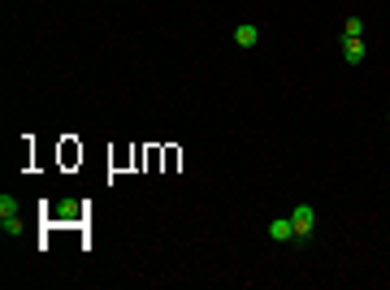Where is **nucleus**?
I'll use <instances>...</instances> for the list:
<instances>
[{
    "mask_svg": "<svg viewBox=\"0 0 390 290\" xmlns=\"http://www.w3.org/2000/svg\"><path fill=\"white\" fill-rule=\"evenodd\" d=\"M369 48H364V22L360 18H347L343 22V61L347 65H364Z\"/></svg>",
    "mask_w": 390,
    "mask_h": 290,
    "instance_id": "1",
    "label": "nucleus"
},
{
    "mask_svg": "<svg viewBox=\"0 0 390 290\" xmlns=\"http://www.w3.org/2000/svg\"><path fill=\"white\" fill-rule=\"evenodd\" d=\"M0 225H5L9 234H18L22 230V204L5 191V195H0Z\"/></svg>",
    "mask_w": 390,
    "mask_h": 290,
    "instance_id": "2",
    "label": "nucleus"
},
{
    "mask_svg": "<svg viewBox=\"0 0 390 290\" xmlns=\"http://www.w3.org/2000/svg\"><path fill=\"white\" fill-rule=\"evenodd\" d=\"M291 225H295V239H308V234H312V225H317V208H312V204H295Z\"/></svg>",
    "mask_w": 390,
    "mask_h": 290,
    "instance_id": "3",
    "label": "nucleus"
},
{
    "mask_svg": "<svg viewBox=\"0 0 390 290\" xmlns=\"http://www.w3.org/2000/svg\"><path fill=\"white\" fill-rule=\"evenodd\" d=\"M265 230H269L273 243H295V225H291V217H273Z\"/></svg>",
    "mask_w": 390,
    "mask_h": 290,
    "instance_id": "4",
    "label": "nucleus"
},
{
    "mask_svg": "<svg viewBox=\"0 0 390 290\" xmlns=\"http://www.w3.org/2000/svg\"><path fill=\"white\" fill-rule=\"evenodd\" d=\"M234 44H239L243 52L256 48V44H260V26H256V22H239V26H234Z\"/></svg>",
    "mask_w": 390,
    "mask_h": 290,
    "instance_id": "5",
    "label": "nucleus"
}]
</instances>
